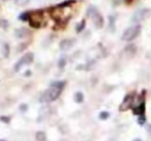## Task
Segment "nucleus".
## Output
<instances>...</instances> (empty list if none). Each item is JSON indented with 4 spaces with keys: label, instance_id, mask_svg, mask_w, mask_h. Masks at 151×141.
<instances>
[{
    "label": "nucleus",
    "instance_id": "2",
    "mask_svg": "<svg viewBox=\"0 0 151 141\" xmlns=\"http://www.w3.org/2000/svg\"><path fill=\"white\" fill-rule=\"evenodd\" d=\"M140 32H141L140 25H134L132 26V27H128L123 32V34H122V40H125V42H130V40H134L140 34Z\"/></svg>",
    "mask_w": 151,
    "mask_h": 141
},
{
    "label": "nucleus",
    "instance_id": "24",
    "mask_svg": "<svg viewBox=\"0 0 151 141\" xmlns=\"http://www.w3.org/2000/svg\"><path fill=\"white\" fill-rule=\"evenodd\" d=\"M0 141H5V140H3V139H0Z\"/></svg>",
    "mask_w": 151,
    "mask_h": 141
},
{
    "label": "nucleus",
    "instance_id": "14",
    "mask_svg": "<svg viewBox=\"0 0 151 141\" xmlns=\"http://www.w3.org/2000/svg\"><path fill=\"white\" fill-rule=\"evenodd\" d=\"M146 122V117H145V115H139V118H138V124H141V126H143V124Z\"/></svg>",
    "mask_w": 151,
    "mask_h": 141
},
{
    "label": "nucleus",
    "instance_id": "21",
    "mask_svg": "<svg viewBox=\"0 0 151 141\" xmlns=\"http://www.w3.org/2000/svg\"><path fill=\"white\" fill-rule=\"evenodd\" d=\"M147 131L151 134V124H148V126H147Z\"/></svg>",
    "mask_w": 151,
    "mask_h": 141
},
{
    "label": "nucleus",
    "instance_id": "5",
    "mask_svg": "<svg viewBox=\"0 0 151 141\" xmlns=\"http://www.w3.org/2000/svg\"><path fill=\"white\" fill-rule=\"evenodd\" d=\"M33 59H34V55L32 54V53H27V54H25L19 61H18L17 64L15 65V69L16 71H20V69H21L23 65L30 64V63L33 61Z\"/></svg>",
    "mask_w": 151,
    "mask_h": 141
},
{
    "label": "nucleus",
    "instance_id": "13",
    "mask_svg": "<svg viewBox=\"0 0 151 141\" xmlns=\"http://www.w3.org/2000/svg\"><path fill=\"white\" fill-rule=\"evenodd\" d=\"M75 3V0H68V1H65V2H62L58 5V7H69L70 4Z\"/></svg>",
    "mask_w": 151,
    "mask_h": 141
},
{
    "label": "nucleus",
    "instance_id": "19",
    "mask_svg": "<svg viewBox=\"0 0 151 141\" xmlns=\"http://www.w3.org/2000/svg\"><path fill=\"white\" fill-rule=\"evenodd\" d=\"M65 62H66V61H65V59H64V58L60 59V60H59V63H58L59 67H64V65H65Z\"/></svg>",
    "mask_w": 151,
    "mask_h": 141
},
{
    "label": "nucleus",
    "instance_id": "10",
    "mask_svg": "<svg viewBox=\"0 0 151 141\" xmlns=\"http://www.w3.org/2000/svg\"><path fill=\"white\" fill-rule=\"evenodd\" d=\"M36 141H46L47 140V135L44 131H38L35 135Z\"/></svg>",
    "mask_w": 151,
    "mask_h": 141
},
{
    "label": "nucleus",
    "instance_id": "20",
    "mask_svg": "<svg viewBox=\"0 0 151 141\" xmlns=\"http://www.w3.org/2000/svg\"><path fill=\"white\" fill-rule=\"evenodd\" d=\"M27 105H26V104H22L21 106H20V110H21L22 112H25L26 110H27Z\"/></svg>",
    "mask_w": 151,
    "mask_h": 141
},
{
    "label": "nucleus",
    "instance_id": "15",
    "mask_svg": "<svg viewBox=\"0 0 151 141\" xmlns=\"http://www.w3.org/2000/svg\"><path fill=\"white\" fill-rule=\"evenodd\" d=\"M110 116V113L109 112H107V111H104V112H101V114H99V118H101V119H107L108 117H109Z\"/></svg>",
    "mask_w": 151,
    "mask_h": 141
},
{
    "label": "nucleus",
    "instance_id": "7",
    "mask_svg": "<svg viewBox=\"0 0 151 141\" xmlns=\"http://www.w3.org/2000/svg\"><path fill=\"white\" fill-rule=\"evenodd\" d=\"M50 107L46 106V107H42V109L40 110V115H38V118H37V121H42L44 119L49 117L50 115Z\"/></svg>",
    "mask_w": 151,
    "mask_h": 141
},
{
    "label": "nucleus",
    "instance_id": "18",
    "mask_svg": "<svg viewBox=\"0 0 151 141\" xmlns=\"http://www.w3.org/2000/svg\"><path fill=\"white\" fill-rule=\"evenodd\" d=\"M85 27V21H83L82 23H80L78 26H77V31L78 32H80L81 30H83V28Z\"/></svg>",
    "mask_w": 151,
    "mask_h": 141
},
{
    "label": "nucleus",
    "instance_id": "16",
    "mask_svg": "<svg viewBox=\"0 0 151 141\" xmlns=\"http://www.w3.org/2000/svg\"><path fill=\"white\" fill-rule=\"evenodd\" d=\"M0 120L2 122H4V124H9L11 117H9V116H0Z\"/></svg>",
    "mask_w": 151,
    "mask_h": 141
},
{
    "label": "nucleus",
    "instance_id": "3",
    "mask_svg": "<svg viewBox=\"0 0 151 141\" xmlns=\"http://www.w3.org/2000/svg\"><path fill=\"white\" fill-rule=\"evenodd\" d=\"M87 15L90 17L94 22V25L96 28H101L104 26V19L101 14L97 12V9L94 7H90L87 11Z\"/></svg>",
    "mask_w": 151,
    "mask_h": 141
},
{
    "label": "nucleus",
    "instance_id": "11",
    "mask_svg": "<svg viewBox=\"0 0 151 141\" xmlns=\"http://www.w3.org/2000/svg\"><path fill=\"white\" fill-rule=\"evenodd\" d=\"M73 98H75V101L77 102V103H82L83 100H84V95H83L82 93H80V91H78V93H75Z\"/></svg>",
    "mask_w": 151,
    "mask_h": 141
},
{
    "label": "nucleus",
    "instance_id": "17",
    "mask_svg": "<svg viewBox=\"0 0 151 141\" xmlns=\"http://www.w3.org/2000/svg\"><path fill=\"white\" fill-rule=\"evenodd\" d=\"M9 45H4V47H3V56L4 57L9 56Z\"/></svg>",
    "mask_w": 151,
    "mask_h": 141
},
{
    "label": "nucleus",
    "instance_id": "8",
    "mask_svg": "<svg viewBox=\"0 0 151 141\" xmlns=\"http://www.w3.org/2000/svg\"><path fill=\"white\" fill-rule=\"evenodd\" d=\"M73 43H75V40H68V38H66V40H63L62 42L60 43V49L62 51L69 50V49L73 47Z\"/></svg>",
    "mask_w": 151,
    "mask_h": 141
},
{
    "label": "nucleus",
    "instance_id": "6",
    "mask_svg": "<svg viewBox=\"0 0 151 141\" xmlns=\"http://www.w3.org/2000/svg\"><path fill=\"white\" fill-rule=\"evenodd\" d=\"M132 101H134V97H132V95H126V97L124 98L122 104L120 105V107H119L120 111H125V110L129 109V108L132 107Z\"/></svg>",
    "mask_w": 151,
    "mask_h": 141
},
{
    "label": "nucleus",
    "instance_id": "1",
    "mask_svg": "<svg viewBox=\"0 0 151 141\" xmlns=\"http://www.w3.org/2000/svg\"><path fill=\"white\" fill-rule=\"evenodd\" d=\"M64 86L63 82H56L42 95V98L40 99V101L42 103H50V102L55 101L56 99H58V97L60 95L61 91Z\"/></svg>",
    "mask_w": 151,
    "mask_h": 141
},
{
    "label": "nucleus",
    "instance_id": "9",
    "mask_svg": "<svg viewBox=\"0 0 151 141\" xmlns=\"http://www.w3.org/2000/svg\"><path fill=\"white\" fill-rule=\"evenodd\" d=\"M15 34L17 35L18 38H26L27 35H29V31H28L26 28H20V29L16 30Z\"/></svg>",
    "mask_w": 151,
    "mask_h": 141
},
{
    "label": "nucleus",
    "instance_id": "22",
    "mask_svg": "<svg viewBox=\"0 0 151 141\" xmlns=\"http://www.w3.org/2000/svg\"><path fill=\"white\" fill-rule=\"evenodd\" d=\"M125 2L127 3V4H129V3L132 2V0H125Z\"/></svg>",
    "mask_w": 151,
    "mask_h": 141
},
{
    "label": "nucleus",
    "instance_id": "4",
    "mask_svg": "<svg viewBox=\"0 0 151 141\" xmlns=\"http://www.w3.org/2000/svg\"><path fill=\"white\" fill-rule=\"evenodd\" d=\"M151 16V9H142L137 11L134 14V16L132 17V21L134 23H139V22H142L147 20L148 18H150Z\"/></svg>",
    "mask_w": 151,
    "mask_h": 141
},
{
    "label": "nucleus",
    "instance_id": "12",
    "mask_svg": "<svg viewBox=\"0 0 151 141\" xmlns=\"http://www.w3.org/2000/svg\"><path fill=\"white\" fill-rule=\"evenodd\" d=\"M20 19L22 21H29L30 20V14L29 12H26V13H23L21 16H20Z\"/></svg>",
    "mask_w": 151,
    "mask_h": 141
},
{
    "label": "nucleus",
    "instance_id": "23",
    "mask_svg": "<svg viewBox=\"0 0 151 141\" xmlns=\"http://www.w3.org/2000/svg\"><path fill=\"white\" fill-rule=\"evenodd\" d=\"M134 141H142V140H141V139L140 138H136V139H134Z\"/></svg>",
    "mask_w": 151,
    "mask_h": 141
}]
</instances>
